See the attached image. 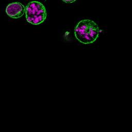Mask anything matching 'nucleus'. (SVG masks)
Wrapping results in <instances>:
<instances>
[{"label": "nucleus", "mask_w": 132, "mask_h": 132, "mask_svg": "<svg viewBox=\"0 0 132 132\" xmlns=\"http://www.w3.org/2000/svg\"><path fill=\"white\" fill-rule=\"evenodd\" d=\"M76 38L84 44H90L94 42L98 36L99 28L97 25L89 19L80 21L75 27Z\"/></svg>", "instance_id": "obj_1"}, {"label": "nucleus", "mask_w": 132, "mask_h": 132, "mask_svg": "<svg viewBox=\"0 0 132 132\" xmlns=\"http://www.w3.org/2000/svg\"><path fill=\"white\" fill-rule=\"evenodd\" d=\"M25 10L24 6L19 2H14L8 4L6 9L7 15L13 19H18L21 17L24 14Z\"/></svg>", "instance_id": "obj_3"}, {"label": "nucleus", "mask_w": 132, "mask_h": 132, "mask_svg": "<svg viewBox=\"0 0 132 132\" xmlns=\"http://www.w3.org/2000/svg\"><path fill=\"white\" fill-rule=\"evenodd\" d=\"M64 2L67 3H71L75 2L76 0H62Z\"/></svg>", "instance_id": "obj_4"}, {"label": "nucleus", "mask_w": 132, "mask_h": 132, "mask_svg": "<svg viewBox=\"0 0 132 132\" xmlns=\"http://www.w3.org/2000/svg\"><path fill=\"white\" fill-rule=\"evenodd\" d=\"M25 11L27 22L34 25L42 23L46 18L45 8L39 2H29L26 6Z\"/></svg>", "instance_id": "obj_2"}]
</instances>
